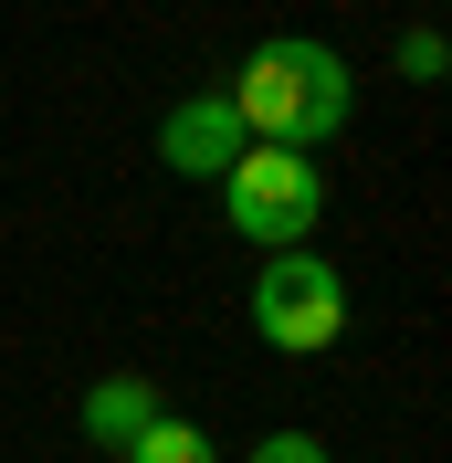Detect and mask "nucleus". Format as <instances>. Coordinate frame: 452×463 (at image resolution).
Wrapping results in <instances>:
<instances>
[{
	"label": "nucleus",
	"mask_w": 452,
	"mask_h": 463,
	"mask_svg": "<svg viewBox=\"0 0 452 463\" xmlns=\"http://www.w3.org/2000/svg\"><path fill=\"white\" fill-rule=\"evenodd\" d=\"M221 106L242 116L253 147H326L347 127V63L315 32H274V43H253V53L231 63Z\"/></svg>",
	"instance_id": "f257e3e1"
},
{
	"label": "nucleus",
	"mask_w": 452,
	"mask_h": 463,
	"mask_svg": "<svg viewBox=\"0 0 452 463\" xmlns=\"http://www.w3.org/2000/svg\"><path fill=\"white\" fill-rule=\"evenodd\" d=\"M221 211L242 242H263V253H295L315 232V211H326V179H315V147H242L221 169Z\"/></svg>",
	"instance_id": "f03ea898"
},
{
	"label": "nucleus",
	"mask_w": 452,
	"mask_h": 463,
	"mask_svg": "<svg viewBox=\"0 0 452 463\" xmlns=\"http://www.w3.org/2000/svg\"><path fill=\"white\" fill-rule=\"evenodd\" d=\"M253 337L284 347V358H315V347L347 337V274L315 253V242L263 253V274H253Z\"/></svg>",
	"instance_id": "7ed1b4c3"
},
{
	"label": "nucleus",
	"mask_w": 452,
	"mask_h": 463,
	"mask_svg": "<svg viewBox=\"0 0 452 463\" xmlns=\"http://www.w3.org/2000/svg\"><path fill=\"white\" fill-rule=\"evenodd\" d=\"M242 147H253V137H242V116L221 106V85H211V95H179V106L158 116V158H169L179 179H221Z\"/></svg>",
	"instance_id": "20e7f679"
},
{
	"label": "nucleus",
	"mask_w": 452,
	"mask_h": 463,
	"mask_svg": "<svg viewBox=\"0 0 452 463\" xmlns=\"http://www.w3.org/2000/svg\"><path fill=\"white\" fill-rule=\"evenodd\" d=\"M147 421H158V379H127V369H116V379L85 390V442H95V453H127Z\"/></svg>",
	"instance_id": "39448f33"
},
{
	"label": "nucleus",
	"mask_w": 452,
	"mask_h": 463,
	"mask_svg": "<svg viewBox=\"0 0 452 463\" xmlns=\"http://www.w3.org/2000/svg\"><path fill=\"white\" fill-rule=\"evenodd\" d=\"M116 463H221V453H211V432H200V421H179V411H158V421H147V432L127 442Z\"/></svg>",
	"instance_id": "423d86ee"
},
{
	"label": "nucleus",
	"mask_w": 452,
	"mask_h": 463,
	"mask_svg": "<svg viewBox=\"0 0 452 463\" xmlns=\"http://www.w3.org/2000/svg\"><path fill=\"white\" fill-rule=\"evenodd\" d=\"M400 74H410V85H442V32H400Z\"/></svg>",
	"instance_id": "0eeeda50"
},
{
	"label": "nucleus",
	"mask_w": 452,
	"mask_h": 463,
	"mask_svg": "<svg viewBox=\"0 0 452 463\" xmlns=\"http://www.w3.org/2000/svg\"><path fill=\"white\" fill-rule=\"evenodd\" d=\"M242 463H326V442H315V432H263Z\"/></svg>",
	"instance_id": "6e6552de"
}]
</instances>
